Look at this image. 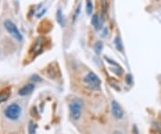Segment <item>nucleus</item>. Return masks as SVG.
Wrapping results in <instances>:
<instances>
[{"label":"nucleus","mask_w":161,"mask_h":134,"mask_svg":"<svg viewBox=\"0 0 161 134\" xmlns=\"http://www.w3.org/2000/svg\"><path fill=\"white\" fill-rule=\"evenodd\" d=\"M21 112L22 109L20 105L17 104H12L5 110V114L10 120H17L21 115Z\"/></svg>","instance_id":"obj_2"},{"label":"nucleus","mask_w":161,"mask_h":134,"mask_svg":"<svg viewBox=\"0 0 161 134\" xmlns=\"http://www.w3.org/2000/svg\"><path fill=\"white\" fill-rule=\"evenodd\" d=\"M34 77H31V79L32 80H39V81H40V78H38V76H33Z\"/></svg>","instance_id":"obj_15"},{"label":"nucleus","mask_w":161,"mask_h":134,"mask_svg":"<svg viewBox=\"0 0 161 134\" xmlns=\"http://www.w3.org/2000/svg\"><path fill=\"white\" fill-rule=\"evenodd\" d=\"M4 26L5 28L7 29V31L9 32V34L15 38L16 40L18 41H22L23 40V34L21 33V32L18 30L17 26L15 25V23H13L11 20L7 19L4 22Z\"/></svg>","instance_id":"obj_1"},{"label":"nucleus","mask_w":161,"mask_h":134,"mask_svg":"<svg viewBox=\"0 0 161 134\" xmlns=\"http://www.w3.org/2000/svg\"><path fill=\"white\" fill-rule=\"evenodd\" d=\"M86 11L88 15H91L92 11H93V5L92 2L90 0H87V3H86Z\"/></svg>","instance_id":"obj_10"},{"label":"nucleus","mask_w":161,"mask_h":134,"mask_svg":"<svg viewBox=\"0 0 161 134\" xmlns=\"http://www.w3.org/2000/svg\"><path fill=\"white\" fill-rule=\"evenodd\" d=\"M111 108H112V114L116 119H122L124 116V111L120 105L117 101H113L111 104Z\"/></svg>","instance_id":"obj_5"},{"label":"nucleus","mask_w":161,"mask_h":134,"mask_svg":"<svg viewBox=\"0 0 161 134\" xmlns=\"http://www.w3.org/2000/svg\"><path fill=\"white\" fill-rule=\"evenodd\" d=\"M114 134H123V133H121L120 131H115Z\"/></svg>","instance_id":"obj_16"},{"label":"nucleus","mask_w":161,"mask_h":134,"mask_svg":"<svg viewBox=\"0 0 161 134\" xmlns=\"http://www.w3.org/2000/svg\"><path fill=\"white\" fill-rule=\"evenodd\" d=\"M57 19H58V22L62 25V26H64L65 25V19H64V15H63V14H62V12H61V10L60 9H58V13H57Z\"/></svg>","instance_id":"obj_9"},{"label":"nucleus","mask_w":161,"mask_h":134,"mask_svg":"<svg viewBox=\"0 0 161 134\" xmlns=\"http://www.w3.org/2000/svg\"><path fill=\"white\" fill-rule=\"evenodd\" d=\"M91 24L93 25L95 30L99 31L103 26V19L98 15H93L91 18Z\"/></svg>","instance_id":"obj_6"},{"label":"nucleus","mask_w":161,"mask_h":134,"mask_svg":"<svg viewBox=\"0 0 161 134\" xmlns=\"http://www.w3.org/2000/svg\"><path fill=\"white\" fill-rule=\"evenodd\" d=\"M102 49H103V43L101 41L96 42V44H95V51H96V52L98 54H99L101 52Z\"/></svg>","instance_id":"obj_12"},{"label":"nucleus","mask_w":161,"mask_h":134,"mask_svg":"<svg viewBox=\"0 0 161 134\" xmlns=\"http://www.w3.org/2000/svg\"><path fill=\"white\" fill-rule=\"evenodd\" d=\"M115 44H116V46L117 48L118 51H123V44H122V41H121V39L119 36H117L115 40Z\"/></svg>","instance_id":"obj_11"},{"label":"nucleus","mask_w":161,"mask_h":134,"mask_svg":"<svg viewBox=\"0 0 161 134\" xmlns=\"http://www.w3.org/2000/svg\"><path fill=\"white\" fill-rule=\"evenodd\" d=\"M83 81L85 83H87V85L91 88V89H98L101 84L100 79L98 78V77L93 73V72H90L86 75V77H84Z\"/></svg>","instance_id":"obj_3"},{"label":"nucleus","mask_w":161,"mask_h":134,"mask_svg":"<svg viewBox=\"0 0 161 134\" xmlns=\"http://www.w3.org/2000/svg\"><path fill=\"white\" fill-rule=\"evenodd\" d=\"M10 96V91L8 90V89H5V90H3L1 93H0V104L7 101L8 99Z\"/></svg>","instance_id":"obj_8"},{"label":"nucleus","mask_w":161,"mask_h":134,"mask_svg":"<svg viewBox=\"0 0 161 134\" xmlns=\"http://www.w3.org/2000/svg\"><path fill=\"white\" fill-rule=\"evenodd\" d=\"M80 11H81V5H79V6H78V8H76V10H75V13H74V21H75L76 18L78 17V15H79V14H80Z\"/></svg>","instance_id":"obj_14"},{"label":"nucleus","mask_w":161,"mask_h":134,"mask_svg":"<svg viewBox=\"0 0 161 134\" xmlns=\"http://www.w3.org/2000/svg\"><path fill=\"white\" fill-rule=\"evenodd\" d=\"M70 113H71V117L74 120L77 121L80 119L81 115H82V105L80 101H74L70 105Z\"/></svg>","instance_id":"obj_4"},{"label":"nucleus","mask_w":161,"mask_h":134,"mask_svg":"<svg viewBox=\"0 0 161 134\" xmlns=\"http://www.w3.org/2000/svg\"><path fill=\"white\" fill-rule=\"evenodd\" d=\"M34 84L30 83L25 85L24 86H23L20 90H19V95L20 96H27L30 95L31 93H32V91L34 90Z\"/></svg>","instance_id":"obj_7"},{"label":"nucleus","mask_w":161,"mask_h":134,"mask_svg":"<svg viewBox=\"0 0 161 134\" xmlns=\"http://www.w3.org/2000/svg\"><path fill=\"white\" fill-rule=\"evenodd\" d=\"M29 133L30 134H34L35 133V125L33 122H30V125H29Z\"/></svg>","instance_id":"obj_13"}]
</instances>
